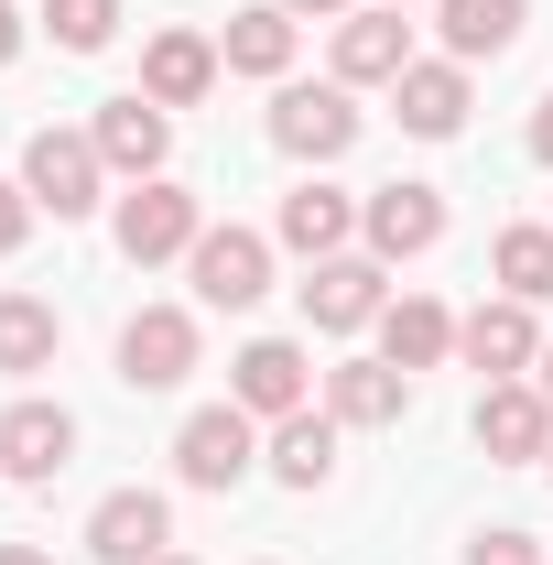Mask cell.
Instances as JSON below:
<instances>
[{"mask_svg":"<svg viewBox=\"0 0 553 565\" xmlns=\"http://www.w3.org/2000/svg\"><path fill=\"white\" fill-rule=\"evenodd\" d=\"M109 239H120V262H131V273H152V262H185V250L207 239V207H196L174 174H152V185H131V196H120Z\"/></svg>","mask_w":553,"mask_h":565,"instance_id":"1","label":"cell"},{"mask_svg":"<svg viewBox=\"0 0 553 565\" xmlns=\"http://www.w3.org/2000/svg\"><path fill=\"white\" fill-rule=\"evenodd\" d=\"M22 196H33L44 217H87L98 196H109V163H98V141L44 120V131L22 141Z\"/></svg>","mask_w":553,"mask_h":565,"instance_id":"2","label":"cell"},{"mask_svg":"<svg viewBox=\"0 0 553 565\" xmlns=\"http://www.w3.org/2000/svg\"><path fill=\"white\" fill-rule=\"evenodd\" d=\"M347 141H358V87H304V76H282L272 87V152H293V163H337Z\"/></svg>","mask_w":553,"mask_h":565,"instance_id":"3","label":"cell"},{"mask_svg":"<svg viewBox=\"0 0 553 565\" xmlns=\"http://www.w3.org/2000/svg\"><path fill=\"white\" fill-rule=\"evenodd\" d=\"M250 468H261V414H239V403L185 414V435H174V479L185 490H239Z\"/></svg>","mask_w":553,"mask_h":565,"instance_id":"4","label":"cell"},{"mask_svg":"<svg viewBox=\"0 0 553 565\" xmlns=\"http://www.w3.org/2000/svg\"><path fill=\"white\" fill-rule=\"evenodd\" d=\"M304 327H326V338H358V327H380V305H391V262H369V250H337V262H304Z\"/></svg>","mask_w":553,"mask_h":565,"instance_id":"5","label":"cell"},{"mask_svg":"<svg viewBox=\"0 0 553 565\" xmlns=\"http://www.w3.org/2000/svg\"><path fill=\"white\" fill-rule=\"evenodd\" d=\"M185 273H196V305H217V316H250L261 294H272V239L261 228H207L196 250H185Z\"/></svg>","mask_w":553,"mask_h":565,"instance_id":"6","label":"cell"},{"mask_svg":"<svg viewBox=\"0 0 553 565\" xmlns=\"http://www.w3.org/2000/svg\"><path fill=\"white\" fill-rule=\"evenodd\" d=\"M467 435H478L488 468H543V457H553V403H543V381H488Z\"/></svg>","mask_w":553,"mask_h":565,"instance_id":"7","label":"cell"},{"mask_svg":"<svg viewBox=\"0 0 553 565\" xmlns=\"http://www.w3.org/2000/svg\"><path fill=\"white\" fill-rule=\"evenodd\" d=\"M87 141H98V163H109V174L152 185V174H163V152H174V109H163V98H141V87H120V98H98Z\"/></svg>","mask_w":553,"mask_h":565,"instance_id":"8","label":"cell"},{"mask_svg":"<svg viewBox=\"0 0 553 565\" xmlns=\"http://www.w3.org/2000/svg\"><path fill=\"white\" fill-rule=\"evenodd\" d=\"M456 359L488 370V381H532V370H543V327H532V305H521V294H488L478 316H456Z\"/></svg>","mask_w":553,"mask_h":565,"instance_id":"9","label":"cell"},{"mask_svg":"<svg viewBox=\"0 0 553 565\" xmlns=\"http://www.w3.org/2000/svg\"><path fill=\"white\" fill-rule=\"evenodd\" d=\"M358 239H369V262H423L434 239H445V185H380V196H358Z\"/></svg>","mask_w":553,"mask_h":565,"instance_id":"10","label":"cell"},{"mask_svg":"<svg viewBox=\"0 0 553 565\" xmlns=\"http://www.w3.org/2000/svg\"><path fill=\"white\" fill-rule=\"evenodd\" d=\"M228 403H239V414H261V424L304 414V403H315V359L293 349V338H250V349L228 359Z\"/></svg>","mask_w":553,"mask_h":565,"instance_id":"11","label":"cell"},{"mask_svg":"<svg viewBox=\"0 0 553 565\" xmlns=\"http://www.w3.org/2000/svg\"><path fill=\"white\" fill-rule=\"evenodd\" d=\"M66 468H76V414L66 403H11V414H0V479L55 490Z\"/></svg>","mask_w":553,"mask_h":565,"instance_id":"12","label":"cell"},{"mask_svg":"<svg viewBox=\"0 0 553 565\" xmlns=\"http://www.w3.org/2000/svg\"><path fill=\"white\" fill-rule=\"evenodd\" d=\"M120 381H131V392L196 381V316H185V305H141L131 327H120Z\"/></svg>","mask_w":553,"mask_h":565,"instance_id":"13","label":"cell"},{"mask_svg":"<svg viewBox=\"0 0 553 565\" xmlns=\"http://www.w3.org/2000/svg\"><path fill=\"white\" fill-rule=\"evenodd\" d=\"M87 555H98V565L174 555V500H163V490H109L98 511H87Z\"/></svg>","mask_w":553,"mask_h":565,"instance_id":"14","label":"cell"},{"mask_svg":"<svg viewBox=\"0 0 553 565\" xmlns=\"http://www.w3.org/2000/svg\"><path fill=\"white\" fill-rule=\"evenodd\" d=\"M391 109H402V131H413V141H456V131H467V109H478V87H467L456 55H413V66L391 76Z\"/></svg>","mask_w":553,"mask_h":565,"instance_id":"15","label":"cell"},{"mask_svg":"<svg viewBox=\"0 0 553 565\" xmlns=\"http://www.w3.org/2000/svg\"><path fill=\"white\" fill-rule=\"evenodd\" d=\"M217 66H228V55H217V33H196V22H163V33L141 44V98H163V109H196V98L217 87Z\"/></svg>","mask_w":553,"mask_h":565,"instance_id":"16","label":"cell"},{"mask_svg":"<svg viewBox=\"0 0 553 565\" xmlns=\"http://www.w3.org/2000/svg\"><path fill=\"white\" fill-rule=\"evenodd\" d=\"M402 66H413V22L391 0H369V11L337 22V87H391Z\"/></svg>","mask_w":553,"mask_h":565,"instance_id":"17","label":"cell"},{"mask_svg":"<svg viewBox=\"0 0 553 565\" xmlns=\"http://www.w3.org/2000/svg\"><path fill=\"white\" fill-rule=\"evenodd\" d=\"M326 414H337L347 435L402 424L413 414V370H391V359H337V370H326Z\"/></svg>","mask_w":553,"mask_h":565,"instance_id":"18","label":"cell"},{"mask_svg":"<svg viewBox=\"0 0 553 565\" xmlns=\"http://www.w3.org/2000/svg\"><path fill=\"white\" fill-rule=\"evenodd\" d=\"M272 239H282V250H304V262H337L347 239H358V196H347V185H326V174H304V185L282 196Z\"/></svg>","mask_w":553,"mask_h":565,"instance_id":"19","label":"cell"},{"mask_svg":"<svg viewBox=\"0 0 553 565\" xmlns=\"http://www.w3.org/2000/svg\"><path fill=\"white\" fill-rule=\"evenodd\" d=\"M337 435L347 424L326 414V403H304V414H282L272 435H261V468H272L282 490H326V479H337Z\"/></svg>","mask_w":553,"mask_h":565,"instance_id":"20","label":"cell"},{"mask_svg":"<svg viewBox=\"0 0 553 565\" xmlns=\"http://www.w3.org/2000/svg\"><path fill=\"white\" fill-rule=\"evenodd\" d=\"M380 359H391V370H445V359H456V316H445L434 294H391V305H380Z\"/></svg>","mask_w":553,"mask_h":565,"instance_id":"21","label":"cell"},{"mask_svg":"<svg viewBox=\"0 0 553 565\" xmlns=\"http://www.w3.org/2000/svg\"><path fill=\"white\" fill-rule=\"evenodd\" d=\"M521 22H532V0H434V33H445V55H456V66L510 55V44H521Z\"/></svg>","mask_w":553,"mask_h":565,"instance_id":"22","label":"cell"},{"mask_svg":"<svg viewBox=\"0 0 553 565\" xmlns=\"http://www.w3.org/2000/svg\"><path fill=\"white\" fill-rule=\"evenodd\" d=\"M217 55H228V76H293V11L282 0H250V11H228V33H217Z\"/></svg>","mask_w":553,"mask_h":565,"instance_id":"23","label":"cell"},{"mask_svg":"<svg viewBox=\"0 0 553 565\" xmlns=\"http://www.w3.org/2000/svg\"><path fill=\"white\" fill-rule=\"evenodd\" d=\"M55 349H66V316H55L44 294H0V381L55 370Z\"/></svg>","mask_w":553,"mask_h":565,"instance_id":"24","label":"cell"},{"mask_svg":"<svg viewBox=\"0 0 553 565\" xmlns=\"http://www.w3.org/2000/svg\"><path fill=\"white\" fill-rule=\"evenodd\" d=\"M488 273H499V294H521V305H553V228H499L488 239Z\"/></svg>","mask_w":553,"mask_h":565,"instance_id":"25","label":"cell"},{"mask_svg":"<svg viewBox=\"0 0 553 565\" xmlns=\"http://www.w3.org/2000/svg\"><path fill=\"white\" fill-rule=\"evenodd\" d=\"M44 33H55V55H98L120 33V0H44Z\"/></svg>","mask_w":553,"mask_h":565,"instance_id":"26","label":"cell"},{"mask_svg":"<svg viewBox=\"0 0 553 565\" xmlns=\"http://www.w3.org/2000/svg\"><path fill=\"white\" fill-rule=\"evenodd\" d=\"M467 565H543V533H521V522H488V533H467Z\"/></svg>","mask_w":553,"mask_h":565,"instance_id":"27","label":"cell"},{"mask_svg":"<svg viewBox=\"0 0 553 565\" xmlns=\"http://www.w3.org/2000/svg\"><path fill=\"white\" fill-rule=\"evenodd\" d=\"M33 217H44V207H33V196H22V185H0V262H11V250H22V239H33Z\"/></svg>","mask_w":553,"mask_h":565,"instance_id":"28","label":"cell"},{"mask_svg":"<svg viewBox=\"0 0 553 565\" xmlns=\"http://www.w3.org/2000/svg\"><path fill=\"white\" fill-rule=\"evenodd\" d=\"M282 11H293V22H347L358 0H282Z\"/></svg>","mask_w":553,"mask_h":565,"instance_id":"29","label":"cell"},{"mask_svg":"<svg viewBox=\"0 0 553 565\" xmlns=\"http://www.w3.org/2000/svg\"><path fill=\"white\" fill-rule=\"evenodd\" d=\"M532 163H553V98L532 109Z\"/></svg>","mask_w":553,"mask_h":565,"instance_id":"30","label":"cell"},{"mask_svg":"<svg viewBox=\"0 0 553 565\" xmlns=\"http://www.w3.org/2000/svg\"><path fill=\"white\" fill-rule=\"evenodd\" d=\"M11 55H22V11L0 0V66H11Z\"/></svg>","mask_w":553,"mask_h":565,"instance_id":"31","label":"cell"},{"mask_svg":"<svg viewBox=\"0 0 553 565\" xmlns=\"http://www.w3.org/2000/svg\"><path fill=\"white\" fill-rule=\"evenodd\" d=\"M0 565H55V555H44V544H0Z\"/></svg>","mask_w":553,"mask_h":565,"instance_id":"32","label":"cell"},{"mask_svg":"<svg viewBox=\"0 0 553 565\" xmlns=\"http://www.w3.org/2000/svg\"><path fill=\"white\" fill-rule=\"evenodd\" d=\"M532 381H543V403H553V338H543V370H532Z\"/></svg>","mask_w":553,"mask_h":565,"instance_id":"33","label":"cell"},{"mask_svg":"<svg viewBox=\"0 0 553 565\" xmlns=\"http://www.w3.org/2000/svg\"><path fill=\"white\" fill-rule=\"evenodd\" d=\"M391 11H434V0H391Z\"/></svg>","mask_w":553,"mask_h":565,"instance_id":"34","label":"cell"},{"mask_svg":"<svg viewBox=\"0 0 553 565\" xmlns=\"http://www.w3.org/2000/svg\"><path fill=\"white\" fill-rule=\"evenodd\" d=\"M152 565H196V555H152Z\"/></svg>","mask_w":553,"mask_h":565,"instance_id":"35","label":"cell"},{"mask_svg":"<svg viewBox=\"0 0 553 565\" xmlns=\"http://www.w3.org/2000/svg\"><path fill=\"white\" fill-rule=\"evenodd\" d=\"M543 468H553V457H543Z\"/></svg>","mask_w":553,"mask_h":565,"instance_id":"36","label":"cell"}]
</instances>
